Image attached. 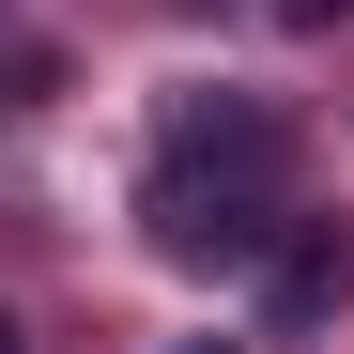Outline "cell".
<instances>
[{
	"instance_id": "4",
	"label": "cell",
	"mask_w": 354,
	"mask_h": 354,
	"mask_svg": "<svg viewBox=\"0 0 354 354\" xmlns=\"http://www.w3.org/2000/svg\"><path fill=\"white\" fill-rule=\"evenodd\" d=\"M185 354H231V339H185Z\"/></svg>"
},
{
	"instance_id": "5",
	"label": "cell",
	"mask_w": 354,
	"mask_h": 354,
	"mask_svg": "<svg viewBox=\"0 0 354 354\" xmlns=\"http://www.w3.org/2000/svg\"><path fill=\"white\" fill-rule=\"evenodd\" d=\"M0 354H16V324H0Z\"/></svg>"
},
{
	"instance_id": "3",
	"label": "cell",
	"mask_w": 354,
	"mask_h": 354,
	"mask_svg": "<svg viewBox=\"0 0 354 354\" xmlns=\"http://www.w3.org/2000/svg\"><path fill=\"white\" fill-rule=\"evenodd\" d=\"M277 16H292V31H339V16H354V0H277Z\"/></svg>"
},
{
	"instance_id": "1",
	"label": "cell",
	"mask_w": 354,
	"mask_h": 354,
	"mask_svg": "<svg viewBox=\"0 0 354 354\" xmlns=\"http://www.w3.org/2000/svg\"><path fill=\"white\" fill-rule=\"evenodd\" d=\"M277 154H292V139L262 124L247 93H201L185 124H169V154H154V247L201 262V277H216V262H262L277 216H292V201H277Z\"/></svg>"
},
{
	"instance_id": "2",
	"label": "cell",
	"mask_w": 354,
	"mask_h": 354,
	"mask_svg": "<svg viewBox=\"0 0 354 354\" xmlns=\"http://www.w3.org/2000/svg\"><path fill=\"white\" fill-rule=\"evenodd\" d=\"M262 292H277V324H339L354 308V216H277Z\"/></svg>"
}]
</instances>
